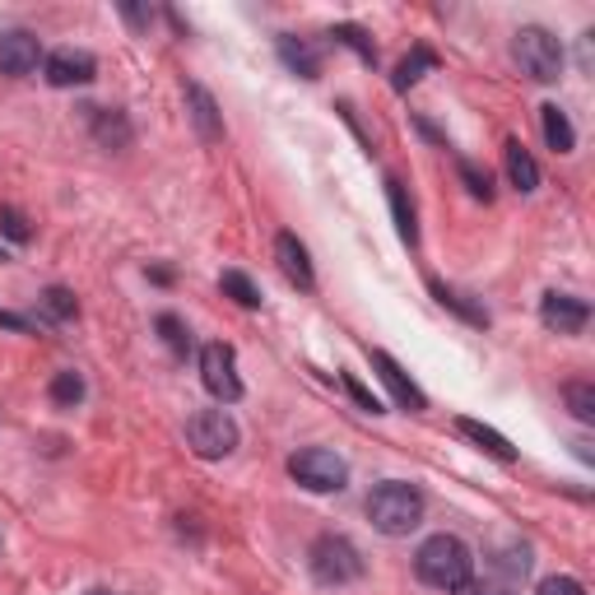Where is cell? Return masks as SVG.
<instances>
[{
  "instance_id": "cell-17",
  "label": "cell",
  "mask_w": 595,
  "mask_h": 595,
  "mask_svg": "<svg viewBox=\"0 0 595 595\" xmlns=\"http://www.w3.org/2000/svg\"><path fill=\"white\" fill-rule=\"evenodd\" d=\"M387 201H391V215H396V233L405 247H418V219H414V201H410V191L405 182H387Z\"/></svg>"
},
{
  "instance_id": "cell-11",
  "label": "cell",
  "mask_w": 595,
  "mask_h": 595,
  "mask_svg": "<svg viewBox=\"0 0 595 595\" xmlns=\"http://www.w3.org/2000/svg\"><path fill=\"white\" fill-rule=\"evenodd\" d=\"M42 61V42L33 38L28 28H10V33H0V75H14V80H24L33 75Z\"/></svg>"
},
{
  "instance_id": "cell-27",
  "label": "cell",
  "mask_w": 595,
  "mask_h": 595,
  "mask_svg": "<svg viewBox=\"0 0 595 595\" xmlns=\"http://www.w3.org/2000/svg\"><path fill=\"white\" fill-rule=\"evenodd\" d=\"M154 326H159L163 344H168V349H172V354H178V359H186V354H191V336H186V326H182L178 317H172V312H163V317L154 321Z\"/></svg>"
},
{
  "instance_id": "cell-9",
  "label": "cell",
  "mask_w": 595,
  "mask_h": 595,
  "mask_svg": "<svg viewBox=\"0 0 595 595\" xmlns=\"http://www.w3.org/2000/svg\"><path fill=\"white\" fill-rule=\"evenodd\" d=\"M367 354H373V367H377L381 387L391 391V400H396L400 410H410V414H424V410H428V396L414 387L410 373H405V367H400V363L387 354V349H367Z\"/></svg>"
},
{
  "instance_id": "cell-5",
  "label": "cell",
  "mask_w": 595,
  "mask_h": 595,
  "mask_svg": "<svg viewBox=\"0 0 595 595\" xmlns=\"http://www.w3.org/2000/svg\"><path fill=\"white\" fill-rule=\"evenodd\" d=\"M238 424H233V414L229 410H196L186 418V442L191 451H196L201 461H223V457H233L238 451Z\"/></svg>"
},
{
  "instance_id": "cell-25",
  "label": "cell",
  "mask_w": 595,
  "mask_h": 595,
  "mask_svg": "<svg viewBox=\"0 0 595 595\" xmlns=\"http://www.w3.org/2000/svg\"><path fill=\"white\" fill-rule=\"evenodd\" d=\"M330 38H336L340 47H349V51H359L367 65H377V47H373V38H367L359 24H336V28H330Z\"/></svg>"
},
{
  "instance_id": "cell-7",
  "label": "cell",
  "mask_w": 595,
  "mask_h": 595,
  "mask_svg": "<svg viewBox=\"0 0 595 595\" xmlns=\"http://www.w3.org/2000/svg\"><path fill=\"white\" fill-rule=\"evenodd\" d=\"M201 381H205V391L215 396L219 405H233V400H242V377H238L233 344L209 340V344L201 349Z\"/></svg>"
},
{
  "instance_id": "cell-33",
  "label": "cell",
  "mask_w": 595,
  "mask_h": 595,
  "mask_svg": "<svg viewBox=\"0 0 595 595\" xmlns=\"http://www.w3.org/2000/svg\"><path fill=\"white\" fill-rule=\"evenodd\" d=\"M457 595H512V586H502V582H475V576H470L465 586H457Z\"/></svg>"
},
{
  "instance_id": "cell-24",
  "label": "cell",
  "mask_w": 595,
  "mask_h": 595,
  "mask_svg": "<svg viewBox=\"0 0 595 595\" xmlns=\"http://www.w3.org/2000/svg\"><path fill=\"white\" fill-rule=\"evenodd\" d=\"M38 312H42L47 321H70V317H75L80 307H75V293L57 284V289H47V293L38 298Z\"/></svg>"
},
{
  "instance_id": "cell-4",
  "label": "cell",
  "mask_w": 595,
  "mask_h": 595,
  "mask_svg": "<svg viewBox=\"0 0 595 595\" xmlns=\"http://www.w3.org/2000/svg\"><path fill=\"white\" fill-rule=\"evenodd\" d=\"M307 563L321 586H344V582H359L363 576V554L354 549V539H344V535H317L307 549Z\"/></svg>"
},
{
  "instance_id": "cell-13",
  "label": "cell",
  "mask_w": 595,
  "mask_h": 595,
  "mask_svg": "<svg viewBox=\"0 0 595 595\" xmlns=\"http://www.w3.org/2000/svg\"><path fill=\"white\" fill-rule=\"evenodd\" d=\"M275 260H279V270H284L289 284H298L303 293L317 289V275H312L307 247H303V242H298L293 233H279V238H275Z\"/></svg>"
},
{
  "instance_id": "cell-1",
  "label": "cell",
  "mask_w": 595,
  "mask_h": 595,
  "mask_svg": "<svg viewBox=\"0 0 595 595\" xmlns=\"http://www.w3.org/2000/svg\"><path fill=\"white\" fill-rule=\"evenodd\" d=\"M414 572H418V582H428L437 591H457L475 576V554H470V545L461 535L442 531V535H428L424 545H418Z\"/></svg>"
},
{
  "instance_id": "cell-12",
  "label": "cell",
  "mask_w": 595,
  "mask_h": 595,
  "mask_svg": "<svg viewBox=\"0 0 595 595\" xmlns=\"http://www.w3.org/2000/svg\"><path fill=\"white\" fill-rule=\"evenodd\" d=\"M186 112H191V126H196V135L205 145L223 139V112H219V102L205 84H186Z\"/></svg>"
},
{
  "instance_id": "cell-18",
  "label": "cell",
  "mask_w": 595,
  "mask_h": 595,
  "mask_svg": "<svg viewBox=\"0 0 595 595\" xmlns=\"http://www.w3.org/2000/svg\"><path fill=\"white\" fill-rule=\"evenodd\" d=\"M539 126H545V139H549L554 154H572L576 149V131H572V121H568V112L558 108V102H545V108H539Z\"/></svg>"
},
{
  "instance_id": "cell-36",
  "label": "cell",
  "mask_w": 595,
  "mask_h": 595,
  "mask_svg": "<svg viewBox=\"0 0 595 595\" xmlns=\"http://www.w3.org/2000/svg\"><path fill=\"white\" fill-rule=\"evenodd\" d=\"M572 451H576V461H595V451H591V442H586V437H576V442H572Z\"/></svg>"
},
{
  "instance_id": "cell-22",
  "label": "cell",
  "mask_w": 595,
  "mask_h": 595,
  "mask_svg": "<svg viewBox=\"0 0 595 595\" xmlns=\"http://www.w3.org/2000/svg\"><path fill=\"white\" fill-rule=\"evenodd\" d=\"M433 298H437V303H442V307H451V312H457V317H465L470 326H488V312L484 307H475V303H465V298L457 293V289H447L442 284V279H433Z\"/></svg>"
},
{
  "instance_id": "cell-30",
  "label": "cell",
  "mask_w": 595,
  "mask_h": 595,
  "mask_svg": "<svg viewBox=\"0 0 595 595\" xmlns=\"http://www.w3.org/2000/svg\"><path fill=\"white\" fill-rule=\"evenodd\" d=\"M535 595H586V586L576 582V576L558 572V576H545V582H539V591H535Z\"/></svg>"
},
{
  "instance_id": "cell-16",
  "label": "cell",
  "mask_w": 595,
  "mask_h": 595,
  "mask_svg": "<svg viewBox=\"0 0 595 595\" xmlns=\"http://www.w3.org/2000/svg\"><path fill=\"white\" fill-rule=\"evenodd\" d=\"M275 47H279V61H284L293 75H303V80H317V75H321V57H317V51H312L303 38H293V33H279Z\"/></svg>"
},
{
  "instance_id": "cell-14",
  "label": "cell",
  "mask_w": 595,
  "mask_h": 595,
  "mask_svg": "<svg viewBox=\"0 0 595 595\" xmlns=\"http://www.w3.org/2000/svg\"><path fill=\"white\" fill-rule=\"evenodd\" d=\"M457 433L461 437H470V442H475L479 451H484V457H494V461H502V465H512L517 461V447L512 442H507V437L498 433V428H488V424H479V418H457Z\"/></svg>"
},
{
  "instance_id": "cell-19",
  "label": "cell",
  "mask_w": 595,
  "mask_h": 595,
  "mask_svg": "<svg viewBox=\"0 0 595 595\" xmlns=\"http://www.w3.org/2000/svg\"><path fill=\"white\" fill-rule=\"evenodd\" d=\"M433 70H437V57H433V51H428V47H414L410 57L396 65V75H391V89H396V94H410L418 80H424V75H433Z\"/></svg>"
},
{
  "instance_id": "cell-26",
  "label": "cell",
  "mask_w": 595,
  "mask_h": 595,
  "mask_svg": "<svg viewBox=\"0 0 595 595\" xmlns=\"http://www.w3.org/2000/svg\"><path fill=\"white\" fill-rule=\"evenodd\" d=\"M563 400H568V410L582 418V424H595V387H591V381H568Z\"/></svg>"
},
{
  "instance_id": "cell-2",
  "label": "cell",
  "mask_w": 595,
  "mask_h": 595,
  "mask_svg": "<svg viewBox=\"0 0 595 595\" xmlns=\"http://www.w3.org/2000/svg\"><path fill=\"white\" fill-rule=\"evenodd\" d=\"M363 512H367V521H373L381 535L400 539V535H410L418 521H424V494H418L414 484H405V479H387V484H377L373 494H367Z\"/></svg>"
},
{
  "instance_id": "cell-20",
  "label": "cell",
  "mask_w": 595,
  "mask_h": 595,
  "mask_svg": "<svg viewBox=\"0 0 595 595\" xmlns=\"http://www.w3.org/2000/svg\"><path fill=\"white\" fill-rule=\"evenodd\" d=\"M94 112V139L102 149H126L131 145V121L121 112H108V108H89Z\"/></svg>"
},
{
  "instance_id": "cell-31",
  "label": "cell",
  "mask_w": 595,
  "mask_h": 595,
  "mask_svg": "<svg viewBox=\"0 0 595 595\" xmlns=\"http://www.w3.org/2000/svg\"><path fill=\"white\" fill-rule=\"evenodd\" d=\"M498 568L507 572V576H526L531 572V549L521 545V549H507L502 558H498Z\"/></svg>"
},
{
  "instance_id": "cell-32",
  "label": "cell",
  "mask_w": 595,
  "mask_h": 595,
  "mask_svg": "<svg viewBox=\"0 0 595 595\" xmlns=\"http://www.w3.org/2000/svg\"><path fill=\"white\" fill-rule=\"evenodd\" d=\"M0 229H5L14 242H28V223H24L20 209H0Z\"/></svg>"
},
{
  "instance_id": "cell-3",
  "label": "cell",
  "mask_w": 595,
  "mask_h": 595,
  "mask_svg": "<svg viewBox=\"0 0 595 595\" xmlns=\"http://www.w3.org/2000/svg\"><path fill=\"white\" fill-rule=\"evenodd\" d=\"M512 57L521 65V75H531L535 84H554L563 80V42L549 28H517L512 38Z\"/></svg>"
},
{
  "instance_id": "cell-34",
  "label": "cell",
  "mask_w": 595,
  "mask_h": 595,
  "mask_svg": "<svg viewBox=\"0 0 595 595\" xmlns=\"http://www.w3.org/2000/svg\"><path fill=\"white\" fill-rule=\"evenodd\" d=\"M0 326H5V330H20V336H24V330H33V321H28V317H14V312H0Z\"/></svg>"
},
{
  "instance_id": "cell-21",
  "label": "cell",
  "mask_w": 595,
  "mask_h": 595,
  "mask_svg": "<svg viewBox=\"0 0 595 595\" xmlns=\"http://www.w3.org/2000/svg\"><path fill=\"white\" fill-rule=\"evenodd\" d=\"M47 396H51V405H61V410H75L80 400H84V377L75 373V367H61V373L51 377Z\"/></svg>"
},
{
  "instance_id": "cell-10",
  "label": "cell",
  "mask_w": 595,
  "mask_h": 595,
  "mask_svg": "<svg viewBox=\"0 0 595 595\" xmlns=\"http://www.w3.org/2000/svg\"><path fill=\"white\" fill-rule=\"evenodd\" d=\"M539 321L558 336H582L586 321H591V303L586 298H572V293H545V303H539Z\"/></svg>"
},
{
  "instance_id": "cell-37",
  "label": "cell",
  "mask_w": 595,
  "mask_h": 595,
  "mask_svg": "<svg viewBox=\"0 0 595 595\" xmlns=\"http://www.w3.org/2000/svg\"><path fill=\"white\" fill-rule=\"evenodd\" d=\"M89 595H112V591H89Z\"/></svg>"
},
{
  "instance_id": "cell-6",
  "label": "cell",
  "mask_w": 595,
  "mask_h": 595,
  "mask_svg": "<svg viewBox=\"0 0 595 595\" xmlns=\"http://www.w3.org/2000/svg\"><path fill=\"white\" fill-rule=\"evenodd\" d=\"M289 475L303 488H312V494H340L349 484V465H344V457H336V451H326V447H303L289 457Z\"/></svg>"
},
{
  "instance_id": "cell-23",
  "label": "cell",
  "mask_w": 595,
  "mask_h": 595,
  "mask_svg": "<svg viewBox=\"0 0 595 595\" xmlns=\"http://www.w3.org/2000/svg\"><path fill=\"white\" fill-rule=\"evenodd\" d=\"M219 289L229 293L238 307H260V289H256V284H252V279L242 275V270H223V275H219Z\"/></svg>"
},
{
  "instance_id": "cell-8",
  "label": "cell",
  "mask_w": 595,
  "mask_h": 595,
  "mask_svg": "<svg viewBox=\"0 0 595 595\" xmlns=\"http://www.w3.org/2000/svg\"><path fill=\"white\" fill-rule=\"evenodd\" d=\"M42 75H47L51 89H75V84L98 80V61L80 47H57L51 57H42Z\"/></svg>"
},
{
  "instance_id": "cell-15",
  "label": "cell",
  "mask_w": 595,
  "mask_h": 595,
  "mask_svg": "<svg viewBox=\"0 0 595 595\" xmlns=\"http://www.w3.org/2000/svg\"><path fill=\"white\" fill-rule=\"evenodd\" d=\"M502 159H507V178H512V186L521 191V196H531V191H539V163L531 159V149L521 145V139H507Z\"/></svg>"
},
{
  "instance_id": "cell-28",
  "label": "cell",
  "mask_w": 595,
  "mask_h": 595,
  "mask_svg": "<svg viewBox=\"0 0 595 595\" xmlns=\"http://www.w3.org/2000/svg\"><path fill=\"white\" fill-rule=\"evenodd\" d=\"M457 168H461V178L470 186V196H475V201H494V178H488L484 168H475L470 159H457Z\"/></svg>"
},
{
  "instance_id": "cell-35",
  "label": "cell",
  "mask_w": 595,
  "mask_h": 595,
  "mask_svg": "<svg viewBox=\"0 0 595 595\" xmlns=\"http://www.w3.org/2000/svg\"><path fill=\"white\" fill-rule=\"evenodd\" d=\"M121 14H126V20H131L135 28H145V24H154V10H135V5H126V10H121Z\"/></svg>"
},
{
  "instance_id": "cell-29",
  "label": "cell",
  "mask_w": 595,
  "mask_h": 595,
  "mask_svg": "<svg viewBox=\"0 0 595 595\" xmlns=\"http://www.w3.org/2000/svg\"><path fill=\"white\" fill-rule=\"evenodd\" d=\"M340 387L349 391V400H354L359 410H367V414H381V400H377L373 391H367V387H363V381H359L354 373H340Z\"/></svg>"
}]
</instances>
